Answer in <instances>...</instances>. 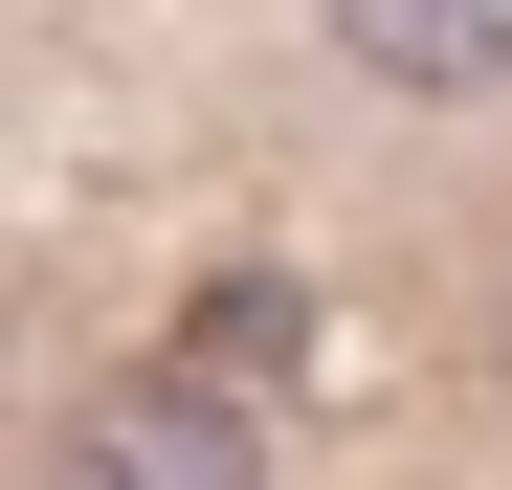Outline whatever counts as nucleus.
Returning a JSON list of instances; mask_svg holds the SVG:
<instances>
[{"mask_svg":"<svg viewBox=\"0 0 512 490\" xmlns=\"http://www.w3.org/2000/svg\"><path fill=\"white\" fill-rule=\"evenodd\" d=\"M334 45H357L379 90H490V67H512V0H334Z\"/></svg>","mask_w":512,"mask_h":490,"instance_id":"nucleus-2","label":"nucleus"},{"mask_svg":"<svg viewBox=\"0 0 512 490\" xmlns=\"http://www.w3.org/2000/svg\"><path fill=\"white\" fill-rule=\"evenodd\" d=\"M67 490H268V446L223 424V379H112L67 424Z\"/></svg>","mask_w":512,"mask_h":490,"instance_id":"nucleus-1","label":"nucleus"}]
</instances>
